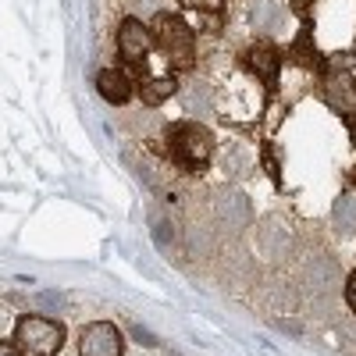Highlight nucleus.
Here are the masks:
<instances>
[{
  "label": "nucleus",
  "instance_id": "1",
  "mask_svg": "<svg viewBox=\"0 0 356 356\" xmlns=\"http://www.w3.org/2000/svg\"><path fill=\"white\" fill-rule=\"evenodd\" d=\"M65 346V324L43 317V314H25L15 324V349L22 356H57Z\"/></svg>",
  "mask_w": 356,
  "mask_h": 356
},
{
  "label": "nucleus",
  "instance_id": "2",
  "mask_svg": "<svg viewBox=\"0 0 356 356\" xmlns=\"http://www.w3.org/2000/svg\"><path fill=\"white\" fill-rule=\"evenodd\" d=\"M168 143H171V154L178 164H186L189 171H200L211 164L218 143H214V132L200 125V122H178L168 129Z\"/></svg>",
  "mask_w": 356,
  "mask_h": 356
},
{
  "label": "nucleus",
  "instance_id": "3",
  "mask_svg": "<svg viewBox=\"0 0 356 356\" xmlns=\"http://www.w3.org/2000/svg\"><path fill=\"white\" fill-rule=\"evenodd\" d=\"M154 40L164 50L171 68H193L196 61V33L175 15H157L154 18Z\"/></svg>",
  "mask_w": 356,
  "mask_h": 356
},
{
  "label": "nucleus",
  "instance_id": "4",
  "mask_svg": "<svg viewBox=\"0 0 356 356\" xmlns=\"http://www.w3.org/2000/svg\"><path fill=\"white\" fill-rule=\"evenodd\" d=\"M125 335L114 321H93L79 332V356H122Z\"/></svg>",
  "mask_w": 356,
  "mask_h": 356
},
{
  "label": "nucleus",
  "instance_id": "5",
  "mask_svg": "<svg viewBox=\"0 0 356 356\" xmlns=\"http://www.w3.org/2000/svg\"><path fill=\"white\" fill-rule=\"evenodd\" d=\"M118 54L125 57L129 65L146 68V54H150V29L139 18H125L118 25Z\"/></svg>",
  "mask_w": 356,
  "mask_h": 356
},
{
  "label": "nucleus",
  "instance_id": "6",
  "mask_svg": "<svg viewBox=\"0 0 356 356\" xmlns=\"http://www.w3.org/2000/svg\"><path fill=\"white\" fill-rule=\"evenodd\" d=\"M97 93L107 100V104H129L132 93H136V86L132 79L122 72V68H104L97 75Z\"/></svg>",
  "mask_w": 356,
  "mask_h": 356
},
{
  "label": "nucleus",
  "instance_id": "7",
  "mask_svg": "<svg viewBox=\"0 0 356 356\" xmlns=\"http://www.w3.org/2000/svg\"><path fill=\"white\" fill-rule=\"evenodd\" d=\"M332 228L339 239H356V189L342 193L332 207Z\"/></svg>",
  "mask_w": 356,
  "mask_h": 356
},
{
  "label": "nucleus",
  "instance_id": "8",
  "mask_svg": "<svg viewBox=\"0 0 356 356\" xmlns=\"http://www.w3.org/2000/svg\"><path fill=\"white\" fill-rule=\"evenodd\" d=\"M246 65H250L264 82H275V75H278V68H282V57H278V50H275L271 43H257V47L246 50Z\"/></svg>",
  "mask_w": 356,
  "mask_h": 356
},
{
  "label": "nucleus",
  "instance_id": "9",
  "mask_svg": "<svg viewBox=\"0 0 356 356\" xmlns=\"http://www.w3.org/2000/svg\"><path fill=\"white\" fill-rule=\"evenodd\" d=\"M328 100H332V107H339V111H356V82L353 79H332L328 82Z\"/></svg>",
  "mask_w": 356,
  "mask_h": 356
},
{
  "label": "nucleus",
  "instance_id": "10",
  "mask_svg": "<svg viewBox=\"0 0 356 356\" xmlns=\"http://www.w3.org/2000/svg\"><path fill=\"white\" fill-rule=\"evenodd\" d=\"M139 93H143L146 104H154V107H157L161 100H168V97L175 93V82H171V79H154V82H146Z\"/></svg>",
  "mask_w": 356,
  "mask_h": 356
},
{
  "label": "nucleus",
  "instance_id": "11",
  "mask_svg": "<svg viewBox=\"0 0 356 356\" xmlns=\"http://www.w3.org/2000/svg\"><path fill=\"white\" fill-rule=\"evenodd\" d=\"M346 303H349V310L356 314V271L346 278Z\"/></svg>",
  "mask_w": 356,
  "mask_h": 356
},
{
  "label": "nucleus",
  "instance_id": "12",
  "mask_svg": "<svg viewBox=\"0 0 356 356\" xmlns=\"http://www.w3.org/2000/svg\"><path fill=\"white\" fill-rule=\"evenodd\" d=\"M40 303H47V307H61V296H57V292H43V296H40Z\"/></svg>",
  "mask_w": 356,
  "mask_h": 356
},
{
  "label": "nucleus",
  "instance_id": "13",
  "mask_svg": "<svg viewBox=\"0 0 356 356\" xmlns=\"http://www.w3.org/2000/svg\"><path fill=\"white\" fill-rule=\"evenodd\" d=\"M0 356H22V353H18L11 342H0Z\"/></svg>",
  "mask_w": 356,
  "mask_h": 356
},
{
  "label": "nucleus",
  "instance_id": "14",
  "mask_svg": "<svg viewBox=\"0 0 356 356\" xmlns=\"http://www.w3.org/2000/svg\"><path fill=\"white\" fill-rule=\"evenodd\" d=\"M292 4H296V8L303 11V8H310V4H314V0H292Z\"/></svg>",
  "mask_w": 356,
  "mask_h": 356
}]
</instances>
